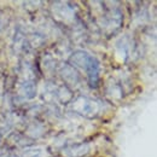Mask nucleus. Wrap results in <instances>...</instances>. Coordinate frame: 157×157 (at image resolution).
<instances>
[{"mask_svg":"<svg viewBox=\"0 0 157 157\" xmlns=\"http://www.w3.org/2000/svg\"><path fill=\"white\" fill-rule=\"evenodd\" d=\"M70 63L71 65H75L80 69L85 70L88 82L92 87H97L100 78V64H99L98 59L93 56H91L90 53H87L86 51H75L71 56H70Z\"/></svg>","mask_w":157,"mask_h":157,"instance_id":"nucleus-1","label":"nucleus"},{"mask_svg":"<svg viewBox=\"0 0 157 157\" xmlns=\"http://www.w3.org/2000/svg\"><path fill=\"white\" fill-rule=\"evenodd\" d=\"M71 109L83 116H94L100 110V104L97 100L87 97H78L71 103Z\"/></svg>","mask_w":157,"mask_h":157,"instance_id":"nucleus-2","label":"nucleus"},{"mask_svg":"<svg viewBox=\"0 0 157 157\" xmlns=\"http://www.w3.org/2000/svg\"><path fill=\"white\" fill-rule=\"evenodd\" d=\"M90 151L88 144H75L71 146H68L63 150V155L67 157H78L87 154Z\"/></svg>","mask_w":157,"mask_h":157,"instance_id":"nucleus-3","label":"nucleus"},{"mask_svg":"<svg viewBox=\"0 0 157 157\" xmlns=\"http://www.w3.org/2000/svg\"><path fill=\"white\" fill-rule=\"evenodd\" d=\"M60 75L64 78L65 82H68L69 85H74L76 86L80 82V76L78 74L70 67V65H63L60 68Z\"/></svg>","mask_w":157,"mask_h":157,"instance_id":"nucleus-4","label":"nucleus"},{"mask_svg":"<svg viewBox=\"0 0 157 157\" xmlns=\"http://www.w3.org/2000/svg\"><path fill=\"white\" fill-rule=\"evenodd\" d=\"M21 93L28 99H32L36 94V86L33 81H24L21 86Z\"/></svg>","mask_w":157,"mask_h":157,"instance_id":"nucleus-5","label":"nucleus"},{"mask_svg":"<svg viewBox=\"0 0 157 157\" xmlns=\"http://www.w3.org/2000/svg\"><path fill=\"white\" fill-rule=\"evenodd\" d=\"M41 156H42V150L40 147H33V149L25 150L21 157H41Z\"/></svg>","mask_w":157,"mask_h":157,"instance_id":"nucleus-6","label":"nucleus"}]
</instances>
